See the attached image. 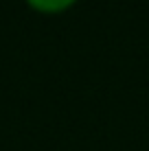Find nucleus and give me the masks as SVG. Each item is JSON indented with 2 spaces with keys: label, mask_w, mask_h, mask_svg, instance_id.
<instances>
[{
  "label": "nucleus",
  "mask_w": 149,
  "mask_h": 151,
  "mask_svg": "<svg viewBox=\"0 0 149 151\" xmlns=\"http://www.w3.org/2000/svg\"><path fill=\"white\" fill-rule=\"evenodd\" d=\"M33 9L37 11H44V13H57V11H64L68 9L75 0H27Z\"/></svg>",
  "instance_id": "1"
}]
</instances>
